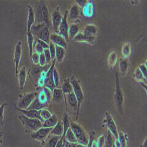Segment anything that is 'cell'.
<instances>
[{"label":"cell","instance_id":"obj_1","mask_svg":"<svg viewBox=\"0 0 147 147\" xmlns=\"http://www.w3.org/2000/svg\"><path fill=\"white\" fill-rule=\"evenodd\" d=\"M34 14L35 24L44 23L49 28L52 27L49 9L47 4L45 1H39L36 3Z\"/></svg>","mask_w":147,"mask_h":147},{"label":"cell","instance_id":"obj_2","mask_svg":"<svg viewBox=\"0 0 147 147\" xmlns=\"http://www.w3.org/2000/svg\"><path fill=\"white\" fill-rule=\"evenodd\" d=\"M44 23L34 24L31 28V32L35 38L42 40L48 44L50 43V32Z\"/></svg>","mask_w":147,"mask_h":147},{"label":"cell","instance_id":"obj_3","mask_svg":"<svg viewBox=\"0 0 147 147\" xmlns=\"http://www.w3.org/2000/svg\"><path fill=\"white\" fill-rule=\"evenodd\" d=\"M114 99L118 112L120 115H123V106L124 101V93L121 88L119 78L117 72H115V91Z\"/></svg>","mask_w":147,"mask_h":147},{"label":"cell","instance_id":"obj_4","mask_svg":"<svg viewBox=\"0 0 147 147\" xmlns=\"http://www.w3.org/2000/svg\"><path fill=\"white\" fill-rule=\"evenodd\" d=\"M70 82L73 88V92L74 94L78 101V113L79 114L81 106L84 100V95L82 91L81 83L74 76L70 79Z\"/></svg>","mask_w":147,"mask_h":147},{"label":"cell","instance_id":"obj_5","mask_svg":"<svg viewBox=\"0 0 147 147\" xmlns=\"http://www.w3.org/2000/svg\"><path fill=\"white\" fill-rule=\"evenodd\" d=\"M18 118L22 122L23 125L30 131L35 132L42 127V122L38 119L29 118L21 113L18 115Z\"/></svg>","mask_w":147,"mask_h":147},{"label":"cell","instance_id":"obj_6","mask_svg":"<svg viewBox=\"0 0 147 147\" xmlns=\"http://www.w3.org/2000/svg\"><path fill=\"white\" fill-rule=\"evenodd\" d=\"M65 100L67 107L69 109L71 113L76 116V119H78V101L74 92L65 94Z\"/></svg>","mask_w":147,"mask_h":147},{"label":"cell","instance_id":"obj_7","mask_svg":"<svg viewBox=\"0 0 147 147\" xmlns=\"http://www.w3.org/2000/svg\"><path fill=\"white\" fill-rule=\"evenodd\" d=\"M37 95L38 93L36 92H31L24 94L20 98L16 106L20 109H27Z\"/></svg>","mask_w":147,"mask_h":147},{"label":"cell","instance_id":"obj_8","mask_svg":"<svg viewBox=\"0 0 147 147\" xmlns=\"http://www.w3.org/2000/svg\"><path fill=\"white\" fill-rule=\"evenodd\" d=\"M63 16L61 13L59 7H57L52 13L51 17V22L52 28L53 31L56 33L58 34V29L60 24L63 20Z\"/></svg>","mask_w":147,"mask_h":147},{"label":"cell","instance_id":"obj_9","mask_svg":"<svg viewBox=\"0 0 147 147\" xmlns=\"http://www.w3.org/2000/svg\"><path fill=\"white\" fill-rule=\"evenodd\" d=\"M50 64H47L44 67H41L39 65H34L32 67L29 71L30 77L35 86H37V82L41 77L42 72Z\"/></svg>","mask_w":147,"mask_h":147},{"label":"cell","instance_id":"obj_10","mask_svg":"<svg viewBox=\"0 0 147 147\" xmlns=\"http://www.w3.org/2000/svg\"><path fill=\"white\" fill-rule=\"evenodd\" d=\"M56 63V60L54 59L52 61L51 67L49 68L48 71L47 72V75H46V78L45 81V84L44 87L50 90L51 91L56 88L55 85L54 84V79H53V70L55 67Z\"/></svg>","mask_w":147,"mask_h":147},{"label":"cell","instance_id":"obj_11","mask_svg":"<svg viewBox=\"0 0 147 147\" xmlns=\"http://www.w3.org/2000/svg\"><path fill=\"white\" fill-rule=\"evenodd\" d=\"M68 11L67 10L65 12L62 21H61L60 24V26L58 29V34L63 36L67 42L69 41V36H68L69 25H68Z\"/></svg>","mask_w":147,"mask_h":147},{"label":"cell","instance_id":"obj_12","mask_svg":"<svg viewBox=\"0 0 147 147\" xmlns=\"http://www.w3.org/2000/svg\"><path fill=\"white\" fill-rule=\"evenodd\" d=\"M105 123L108 128V131L111 132L114 137L118 139V132L117 130V127L116 126L115 122L109 111H107L105 114Z\"/></svg>","mask_w":147,"mask_h":147},{"label":"cell","instance_id":"obj_13","mask_svg":"<svg viewBox=\"0 0 147 147\" xmlns=\"http://www.w3.org/2000/svg\"><path fill=\"white\" fill-rule=\"evenodd\" d=\"M52 128H44L42 127L36 131L34 132L31 134V138L36 141L43 142L50 134Z\"/></svg>","mask_w":147,"mask_h":147},{"label":"cell","instance_id":"obj_14","mask_svg":"<svg viewBox=\"0 0 147 147\" xmlns=\"http://www.w3.org/2000/svg\"><path fill=\"white\" fill-rule=\"evenodd\" d=\"M51 91L50 90L44 87L40 92L38 94L37 98L41 103L48 106L49 102L52 99V94Z\"/></svg>","mask_w":147,"mask_h":147},{"label":"cell","instance_id":"obj_15","mask_svg":"<svg viewBox=\"0 0 147 147\" xmlns=\"http://www.w3.org/2000/svg\"><path fill=\"white\" fill-rule=\"evenodd\" d=\"M50 42H53L55 45L63 47L65 50L67 48V41L63 36L59 35L58 34L54 33L50 35Z\"/></svg>","mask_w":147,"mask_h":147},{"label":"cell","instance_id":"obj_16","mask_svg":"<svg viewBox=\"0 0 147 147\" xmlns=\"http://www.w3.org/2000/svg\"><path fill=\"white\" fill-rule=\"evenodd\" d=\"M15 107L21 114L26 117L32 119H38L43 122L40 116V111H37V110L35 109H22L18 108L16 105H15Z\"/></svg>","mask_w":147,"mask_h":147},{"label":"cell","instance_id":"obj_17","mask_svg":"<svg viewBox=\"0 0 147 147\" xmlns=\"http://www.w3.org/2000/svg\"><path fill=\"white\" fill-rule=\"evenodd\" d=\"M21 55H22V45H21V42L19 41L17 42L16 44L14 55V60L15 65H16V76L17 77L19 71L18 67L20 63Z\"/></svg>","mask_w":147,"mask_h":147},{"label":"cell","instance_id":"obj_18","mask_svg":"<svg viewBox=\"0 0 147 147\" xmlns=\"http://www.w3.org/2000/svg\"><path fill=\"white\" fill-rule=\"evenodd\" d=\"M80 16V8L77 4H74L70 8L69 12L68 11V21H76L78 20Z\"/></svg>","mask_w":147,"mask_h":147},{"label":"cell","instance_id":"obj_19","mask_svg":"<svg viewBox=\"0 0 147 147\" xmlns=\"http://www.w3.org/2000/svg\"><path fill=\"white\" fill-rule=\"evenodd\" d=\"M96 36H90L84 35L82 32H79L74 38L76 42H84L93 45L95 42Z\"/></svg>","mask_w":147,"mask_h":147},{"label":"cell","instance_id":"obj_20","mask_svg":"<svg viewBox=\"0 0 147 147\" xmlns=\"http://www.w3.org/2000/svg\"><path fill=\"white\" fill-rule=\"evenodd\" d=\"M27 72L26 70V67H22L19 71L18 73V83H19V87L20 89H23L25 86V84L27 80Z\"/></svg>","mask_w":147,"mask_h":147},{"label":"cell","instance_id":"obj_21","mask_svg":"<svg viewBox=\"0 0 147 147\" xmlns=\"http://www.w3.org/2000/svg\"><path fill=\"white\" fill-rule=\"evenodd\" d=\"M129 63L128 58H121L119 60V68L122 76H125L128 72Z\"/></svg>","mask_w":147,"mask_h":147},{"label":"cell","instance_id":"obj_22","mask_svg":"<svg viewBox=\"0 0 147 147\" xmlns=\"http://www.w3.org/2000/svg\"><path fill=\"white\" fill-rule=\"evenodd\" d=\"M69 123H70V128L71 131L74 134L75 136L77 138H78L84 132H85V130L82 128V127L78 124L76 122H74L72 119H69Z\"/></svg>","mask_w":147,"mask_h":147},{"label":"cell","instance_id":"obj_23","mask_svg":"<svg viewBox=\"0 0 147 147\" xmlns=\"http://www.w3.org/2000/svg\"><path fill=\"white\" fill-rule=\"evenodd\" d=\"M82 32L85 35L96 36L98 32V28L94 24H87Z\"/></svg>","mask_w":147,"mask_h":147},{"label":"cell","instance_id":"obj_24","mask_svg":"<svg viewBox=\"0 0 147 147\" xmlns=\"http://www.w3.org/2000/svg\"><path fill=\"white\" fill-rule=\"evenodd\" d=\"M28 9V15L27 20V32L31 31V27L35 24V14L33 8L30 6H27Z\"/></svg>","mask_w":147,"mask_h":147},{"label":"cell","instance_id":"obj_25","mask_svg":"<svg viewBox=\"0 0 147 147\" xmlns=\"http://www.w3.org/2000/svg\"><path fill=\"white\" fill-rule=\"evenodd\" d=\"M63 132H64V128H63V122L61 120H58L57 124L53 128L50 134L54 135V136H63Z\"/></svg>","mask_w":147,"mask_h":147},{"label":"cell","instance_id":"obj_26","mask_svg":"<svg viewBox=\"0 0 147 147\" xmlns=\"http://www.w3.org/2000/svg\"><path fill=\"white\" fill-rule=\"evenodd\" d=\"M58 121V117L55 114H53L50 118L42 122V127L44 128H53Z\"/></svg>","mask_w":147,"mask_h":147},{"label":"cell","instance_id":"obj_27","mask_svg":"<svg viewBox=\"0 0 147 147\" xmlns=\"http://www.w3.org/2000/svg\"><path fill=\"white\" fill-rule=\"evenodd\" d=\"M79 25L78 24L74 23L69 26L68 29V36L69 39H74L75 36L79 33Z\"/></svg>","mask_w":147,"mask_h":147},{"label":"cell","instance_id":"obj_28","mask_svg":"<svg viewBox=\"0 0 147 147\" xmlns=\"http://www.w3.org/2000/svg\"><path fill=\"white\" fill-rule=\"evenodd\" d=\"M55 59L58 63H60L63 61L65 55V50L63 47L55 45Z\"/></svg>","mask_w":147,"mask_h":147},{"label":"cell","instance_id":"obj_29","mask_svg":"<svg viewBox=\"0 0 147 147\" xmlns=\"http://www.w3.org/2000/svg\"><path fill=\"white\" fill-rule=\"evenodd\" d=\"M63 92L61 89L55 88L53 90L52 100L55 102H59L63 99Z\"/></svg>","mask_w":147,"mask_h":147},{"label":"cell","instance_id":"obj_30","mask_svg":"<svg viewBox=\"0 0 147 147\" xmlns=\"http://www.w3.org/2000/svg\"><path fill=\"white\" fill-rule=\"evenodd\" d=\"M117 59L118 57L115 52H113L109 55L108 57V65L111 70H113L117 62Z\"/></svg>","mask_w":147,"mask_h":147},{"label":"cell","instance_id":"obj_31","mask_svg":"<svg viewBox=\"0 0 147 147\" xmlns=\"http://www.w3.org/2000/svg\"><path fill=\"white\" fill-rule=\"evenodd\" d=\"M47 107H48L47 105L41 103L38 100L37 96H36L27 109H35V110H37V111H40V110Z\"/></svg>","mask_w":147,"mask_h":147},{"label":"cell","instance_id":"obj_32","mask_svg":"<svg viewBox=\"0 0 147 147\" xmlns=\"http://www.w3.org/2000/svg\"><path fill=\"white\" fill-rule=\"evenodd\" d=\"M93 4L92 2L88 1L82 8V12L85 17H90L93 14Z\"/></svg>","mask_w":147,"mask_h":147},{"label":"cell","instance_id":"obj_33","mask_svg":"<svg viewBox=\"0 0 147 147\" xmlns=\"http://www.w3.org/2000/svg\"><path fill=\"white\" fill-rule=\"evenodd\" d=\"M61 90H62L64 94H69L73 92L72 86L69 79H66L64 81V82L62 85V87H61Z\"/></svg>","mask_w":147,"mask_h":147},{"label":"cell","instance_id":"obj_34","mask_svg":"<svg viewBox=\"0 0 147 147\" xmlns=\"http://www.w3.org/2000/svg\"><path fill=\"white\" fill-rule=\"evenodd\" d=\"M61 138V136H57L54 135H51L49 137V138L47 141L46 146L47 147H55L58 141Z\"/></svg>","mask_w":147,"mask_h":147},{"label":"cell","instance_id":"obj_35","mask_svg":"<svg viewBox=\"0 0 147 147\" xmlns=\"http://www.w3.org/2000/svg\"><path fill=\"white\" fill-rule=\"evenodd\" d=\"M69 115L67 113H65L63 115V119H62V122H63V128H64V132L62 137L64 138L65 134L67 131V130L70 128V123H69Z\"/></svg>","mask_w":147,"mask_h":147},{"label":"cell","instance_id":"obj_36","mask_svg":"<svg viewBox=\"0 0 147 147\" xmlns=\"http://www.w3.org/2000/svg\"><path fill=\"white\" fill-rule=\"evenodd\" d=\"M131 46L129 42L125 43L122 48V55L123 58H128L131 54Z\"/></svg>","mask_w":147,"mask_h":147},{"label":"cell","instance_id":"obj_37","mask_svg":"<svg viewBox=\"0 0 147 147\" xmlns=\"http://www.w3.org/2000/svg\"><path fill=\"white\" fill-rule=\"evenodd\" d=\"M133 77L139 83L140 82L146 83V79H145L144 78L142 72H141V71L140 70L138 67H137L136 69H135V71L133 74Z\"/></svg>","mask_w":147,"mask_h":147},{"label":"cell","instance_id":"obj_38","mask_svg":"<svg viewBox=\"0 0 147 147\" xmlns=\"http://www.w3.org/2000/svg\"><path fill=\"white\" fill-rule=\"evenodd\" d=\"M27 41H28V45L30 51V57L32 55L33 53L34 50V37L33 35L32 34L31 32H27Z\"/></svg>","mask_w":147,"mask_h":147},{"label":"cell","instance_id":"obj_39","mask_svg":"<svg viewBox=\"0 0 147 147\" xmlns=\"http://www.w3.org/2000/svg\"><path fill=\"white\" fill-rule=\"evenodd\" d=\"M113 136H114L111 134V132L108 131L107 136L105 140V142L103 147H113L114 144V140Z\"/></svg>","mask_w":147,"mask_h":147},{"label":"cell","instance_id":"obj_40","mask_svg":"<svg viewBox=\"0 0 147 147\" xmlns=\"http://www.w3.org/2000/svg\"><path fill=\"white\" fill-rule=\"evenodd\" d=\"M88 140H89V137H88L85 132L82 134L78 138H77V143L79 144L83 145L85 146L87 145L88 143Z\"/></svg>","mask_w":147,"mask_h":147},{"label":"cell","instance_id":"obj_41","mask_svg":"<svg viewBox=\"0 0 147 147\" xmlns=\"http://www.w3.org/2000/svg\"><path fill=\"white\" fill-rule=\"evenodd\" d=\"M64 138L68 142H73V143H77V138L75 136V135L71 131L70 128L67 130V131L65 134V136L64 137Z\"/></svg>","mask_w":147,"mask_h":147},{"label":"cell","instance_id":"obj_42","mask_svg":"<svg viewBox=\"0 0 147 147\" xmlns=\"http://www.w3.org/2000/svg\"><path fill=\"white\" fill-rule=\"evenodd\" d=\"M118 140L121 144V147H127V142L126 135L123 132L120 131L118 133Z\"/></svg>","mask_w":147,"mask_h":147},{"label":"cell","instance_id":"obj_43","mask_svg":"<svg viewBox=\"0 0 147 147\" xmlns=\"http://www.w3.org/2000/svg\"><path fill=\"white\" fill-rule=\"evenodd\" d=\"M52 115L51 113L47 109H42L40 110V116L43 122L50 118Z\"/></svg>","mask_w":147,"mask_h":147},{"label":"cell","instance_id":"obj_44","mask_svg":"<svg viewBox=\"0 0 147 147\" xmlns=\"http://www.w3.org/2000/svg\"><path fill=\"white\" fill-rule=\"evenodd\" d=\"M53 79L56 88L58 87L59 85V75L58 69L55 67H54L53 70Z\"/></svg>","mask_w":147,"mask_h":147},{"label":"cell","instance_id":"obj_45","mask_svg":"<svg viewBox=\"0 0 147 147\" xmlns=\"http://www.w3.org/2000/svg\"><path fill=\"white\" fill-rule=\"evenodd\" d=\"M96 139V133L94 131H91L89 134V140L88 143L86 147H92L93 142Z\"/></svg>","mask_w":147,"mask_h":147},{"label":"cell","instance_id":"obj_46","mask_svg":"<svg viewBox=\"0 0 147 147\" xmlns=\"http://www.w3.org/2000/svg\"><path fill=\"white\" fill-rule=\"evenodd\" d=\"M49 51H50L51 56V60L52 61H54L55 58V45L51 42L49 44Z\"/></svg>","mask_w":147,"mask_h":147},{"label":"cell","instance_id":"obj_47","mask_svg":"<svg viewBox=\"0 0 147 147\" xmlns=\"http://www.w3.org/2000/svg\"><path fill=\"white\" fill-rule=\"evenodd\" d=\"M43 53H44L45 58L46 59L47 64H51L52 63V60H51V56L50 51H49V48L45 49V50H44Z\"/></svg>","mask_w":147,"mask_h":147},{"label":"cell","instance_id":"obj_48","mask_svg":"<svg viewBox=\"0 0 147 147\" xmlns=\"http://www.w3.org/2000/svg\"><path fill=\"white\" fill-rule=\"evenodd\" d=\"M32 63L34 65H39V59H40V54L36 53H33L32 55L31 56Z\"/></svg>","mask_w":147,"mask_h":147},{"label":"cell","instance_id":"obj_49","mask_svg":"<svg viewBox=\"0 0 147 147\" xmlns=\"http://www.w3.org/2000/svg\"><path fill=\"white\" fill-rule=\"evenodd\" d=\"M138 68L140 69V70L141 71V72H142L143 76L144 77V78L145 79H146L147 77V68H146V62L144 63V64H140L138 67Z\"/></svg>","mask_w":147,"mask_h":147},{"label":"cell","instance_id":"obj_50","mask_svg":"<svg viewBox=\"0 0 147 147\" xmlns=\"http://www.w3.org/2000/svg\"><path fill=\"white\" fill-rule=\"evenodd\" d=\"M7 105L6 103L3 104L1 105H0V124H3L4 121V111L5 106Z\"/></svg>","mask_w":147,"mask_h":147},{"label":"cell","instance_id":"obj_51","mask_svg":"<svg viewBox=\"0 0 147 147\" xmlns=\"http://www.w3.org/2000/svg\"><path fill=\"white\" fill-rule=\"evenodd\" d=\"M34 48L35 49V53H38V54H41L43 53V51H44L43 48L36 42H35V43L34 44Z\"/></svg>","mask_w":147,"mask_h":147},{"label":"cell","instance_id":"obj_52","mask_svg":"<svg viewBox=\"0 0 147 147\" xmlns=\"http://www.w3.org/2000/svg\"><path fill=\"white\" fill-rule=\"evenodd\" d=\"M47 65L46 59L45 58L44 53L40 54V59H39V65L41 67H44Z\"/></svg>","mask_w":147,"mask_h":147},{"label":"cell","instance_id":"obj_53","mask_svg":"<svg viewBox=\"0 0 147 147\" xmlns=\"http://www.w3.org/2000/svg\"><path fill=\"white\" fill-rule=\"evenodd\" d=\"M63 144H64V147H76L78 143H73V142H68L64 138Z\"/></svg>","mask_w":147,"mask_h":147},{"label":"cell","instance_id":"obj_54","mask_svg":"<svg viewBox=\"0 0 147 147\" xmlns=\"http://www.w3.org/2000/svg\"><path fill=\"white\" fill-rule=\"evenodd\" d=\"M105 138L104 136H101L99 137L98 140L97 141L98 147H103L105 142Z\"/></svg>","mask_w":147,"mask_h":147},{"label":"cell","instance_id":"obj_55","mask_svg":"<svg viewBox=\"0 0 147 147\" xmlns=\"http://www.w3.org/2000/svg\"><path fill=\"white\" fill-rule=\"evenodd\" d=\"M35 40H36V42L38 43L43 48L44 50H45V49L49 48V44H48L45 42H44V41H43L42 40H40L39 39H37V38H35Z\"/></svg>","mask_w":147,"mask_h":147},{"label":"cell","instance_id":"obj_56","mask_svg":"<svg viewBox=\"0 0 147 147\" xmlns=\"http://www.w3.org/2000/svg\"><path fill=\"white\" fill-rule=\"evenodd\" d=\"M76 1V4L80 7H81V8H83L84 6L88 2V1H87V0H77Z\"/></svg>","mask_w":147,"mask_h":147},{"label":"cell","instance_id":"obj_57","mask_svg":"<svg viewBox=\"0 0 147 147\" xmlns=\"http://www.w3.org/2000/svg\"><path fill=\"white\" fill-rule=\"evenodd\" d=\"M114 145L115 147H121V144L118 139H116V140L114 141Z\"/></svg>","mask_w":147,"mask_h":147},{"label":"cell","instance_id":"obj_58","mask_svg":"<svg viewBox=\"0 0 147 147\" xmlns=\"http://www.w3.org/2000/svg\"><path fill=\"white\" fill-rule=\"evenodd\" d=\"M146 141H147V140H146V139L144 140L143 144H142L141 147H146V146H147V142H146Z\"/></svg>","mask_w":147,"mask_h":147},{"label":"cell","instance_id":"obj_59","mask_svg":"<svg viewBox=\"0 0 147 147\" xmlns=\"http://www.w3.org/2000/svg\"><path fill=\"white\" fill-rule=\"evenodd\" d=\"M3 132L0 131V144H1L2 142V140H3Z\"/></svg>","mask_w":147,"mask_h":147},{"label":"cell","instance_id":"obj_60","mask_svg":"<svg viewBox=\"0 0 147 147\" xmlns=\"http://www.w3.org/2000/svg\"><path fill=\"white\" fill-rule=\"evenodd\" d=\"M92 147H98V145H97V141L96 140V139H95V140H94V141L93 142Z\"/></svg>","mask_w":147,"mask_h":147},{"label":"cell","instance_id":"obj_61","mask_svg":"<svg viewBox=\"0 0 147 147\" xmlns=\"http://www.w3.org/2000/svg\"><path fill=\"white\" fill-rule=\"evenodd\" d=\"M76 147H86L85 146L83 145H81V144H77V146Z\"/></svg>","mask_w":147,"mask_h":147},{"label":"cell","instance_id":"obj_62","mask_svg":"<svg viewBox=\"0 0 147 147\" xmlns=\"http://www.w3.org/2000/svg\"><path fill=\"white\" fill-rule=\"evenodd\" d=\"M113 147H115V145H114H114H113Z\"/></svg>","mask_w":147,"mask_h":147},{"label":"cell","instance_id":"obj_63","mask_svg":"<svg viewBox=\"0 0 147 147\" xmlns=\"http://www.w3.org/2000/svg\"><path fill=\"white\" fill-rule=\"evenodd\" d=\"M0 131H1V129H0Z\"/></svg>","mask_w":147,"mask_h":147},{"label":"cell","instance_id":"obj_64","mask_svg":"<svg viewBox=\"0 0 147 147\" xmlns=\"http://www.w3.org/2000/svg\"></svg>","mask_w":147,"mask_h":147}]
</instances>
